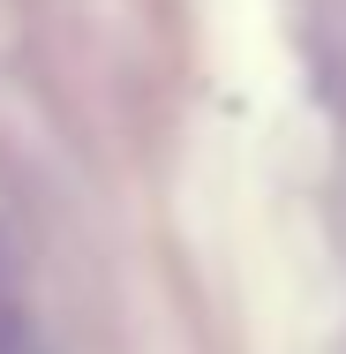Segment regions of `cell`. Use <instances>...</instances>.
Segmentation results:
<instances>
[{
	"instance_id": "obj_1",
	"label": "cell",
	"mask_w": 346,
	"mask_h": 354,
	"mask_svg": "<svg viewBox=\"0 0 346 354\" xmlns=\"http://www.w3.org/2000/svg\"><path fill=\"white\" fill-rule=\"evenodd\" d=\"M0 354H15V339H8V317H0Z\"/></svg>"
}]
</instances>
